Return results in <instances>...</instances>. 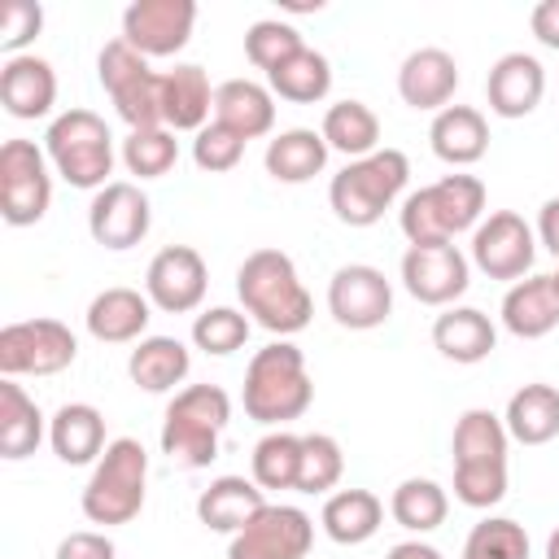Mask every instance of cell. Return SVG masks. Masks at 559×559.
Returning <instances> with one entry per match:
<instances>
[{
  "label": "cell",
  "instance_id": "obj_33",
  "mask_svg": "<svg viewBox=\"0 0 559 559\" xmlns=\"http://www.w3.org/2000/svg\"><path fill=\"white\" fill-rule=\"evenodd\" d=\"M328 140L314 127H288L275 140H266V175L280 183H306L328 166Z\"/></svg>",
  "mask_w": 559,
  "mask_h": 559
},
{
  "label": "cell",
  "instance_id": "obj_37",
  "mask_svg": "<svg viewBox=\"0 0 559 559\" xmlns=\"http://www.w3.org/2000/svg\"><path fill=\"white\" fill-rule=\"evenodd\" d=\"M389 515H393L406 533H432V528L445 524L450 498H445V489H441L437 480H428V476H406V480L393 489V498H389Z\"/></svg>",
  "mask_w": 559,
  "mask_h": 559
},
{
  "label": "cell",
  "instance_id": "obj_24",
  "mask_svg": "<svg viewBox=\"0 0 559 559\" xmlns=\"http://www.w3.org/2000/svg\"><path fill=\"white\" fill-rule=\"evenodd\" d=\"M214 122L231 127L240 140H262L275 127V96L266 83L227 79L214 87Z\"/></svg>",
  "mask_w": 559,
  "mask_h": 559
},
{
  "label": "cell",
  "instance_id": "obj_19",
  "mask_svg": "<svg viewBox=\"0 0 559 559\" xmlns=\"http://www.w3.org/2000/svg\"><path fill=\"white\" fill-rule=\"evenodd\" d=\"M0 105L9 118H44L57 105V70L52 61L22 52V57H4L0 66Z\"/></svg>",
  "mask_w": 559,
  "mask_h": 559
},
{
  "label": "cell",
  "instance_id": "obj_50",
  "mask_svg": "<svg viewBox=\"0 0 559 559\" xmlns=\"http://www.w3.org/2000/svg\"><path fill=\"white\" fill-rule=\"evenodd\" d=\"M384 559H441V550L415 537V542H397V546H389V555H384Z\"/></svg>",
  "mask_w": 559,
  "mask_h": 559
},
{
  "label": "cell",
  "instance_id": "obj_35",
  "mask_svg": "<svg viewBox=\"0 0 559 559\" xmlns=\"http://www.w3.org/2000/svg\"><path fill=\"white\" fill-rule=\"evenodd\" d=\"M319 135L328 140V148L358 162V157H371L380 148V118L362 100H336V105H328Z\"/></svg>",
  "mask_w": 559,
  "mask_h": 559
},
{
  "label": "cell",
  "instance_id": "obj_17",
  "mask_svg": "<svg viewBox=\"0 0 559 559\" xmlns=\"http://www.w3.org/2000/svg\"><path fill=\"white\" fill-rule=\"evenodd\" d=\"M197 26L192 0H135L122 9V39L140 57H175Z\"/></svg>",
  "mask_w": 559,
  "mask_h": 559
},
{
  "label": "cell",
  "instance_id": "obj_16",
  "mask_svg": "<svg viewBox=\"0 0 559 559\" xmlns=\"http://www.w3.org/2000/svg\"><path fill=\"white\" fill-rule=\"evenodd\" d=\"M210 288V271L205 258L192 245H166L153 253L148 271H144V297L166 310V314H188L205 301Z\"/></svg>",
  "mask_w": 559,
  "mask_h": 559
},
{
  "label": "cell",
  "instance_id": "obj_15",
  "mask_svg": "<svg viewBox=\"0 0 559 559\" xmlns=\"http://www.w3.org/2000/svg\"><path fill=\"white\" fill-rule=\"evenodd\" d=\"M153 227V205L148 197L140 192V183H127V179H114L105 183L100 192H92V205H87V231L100 249H131L148 236Z\"/></svg>",
  "mask_w": 559,
  "mask_h": 559
},
{
  "label": "cell",
  "instance_id": "obj_20",
  "mask_svg": "<svg viewBox=\"0 0 559 559\" xmlns=\"http://www.w3.org/2000/svg\"><path fill=\"white\" fill-rule=\"evenodd\" d=\"M459 92V61L445 48H415L397 70V96L411 109L441 114Z\"/></svg>",
  "mask_w": 559,
  "mask_h": 559
},
{
  "label": "cell",
  "instance_id": "obj_51",
  "mask_svg": "<svg viewBox=\"0 0 559 559\" xmlns=\"http://www.w3.org/2000/svg\"><path fill=\"white\" fill-rule=\"evenodd\" d=\"M546 559H559V528L546 537Z\"/></svg>",
  "mask_w": 559,
  "mask_h": 559
},
{
  "label": "cell",
  "instance_id": "obj_6",
  "mask_svg": "<svg viewBox=\"0 0 559 559\" xmlns=\"http://www.w3.org/2000/svg\"><path fill=\"white\" fill-rule=\"evenodd\" d=\"M44 153L52 162V170L70 183V188H92L100 192L114 170V135L105 127L100 114L92 109H66L48 122L44 135Z\"/></svg>",
  "mask_w": 559,
  "mask_h": 559
},
{
  "label": "cell",
  "instance_id": "obj_39",
  "mask_svg": "<svg viewBox=\"0 0 559 559\" xmlns=\"http://www.w3.org/2000/svg\"><path fill=\"white\" fill-rule=\"evenodd\" d=\"M179 162V140L170 127H144V131H127L122 140V166L140 179H162L170 166Z\"/></svg>",
  "mask_w": 559,
  "mask_h": 559
},
{
  "label": "cell",
  "instance_id": "obj_4",
  "mask_svg": "<svg viewBox=\"0 0 559 559\" xmlns=\"http://www.w3.org/2000/svg\"><path fill=\"white\" fill-rule=\"evenodd\" d=\"M480 214H485V183L476 175H445L411 192L397 210V223L411 245H454L459 231H476Z\"/></svg>",
  "mask_w": 559,
  "mask_h": 559
},
{
  "label": "cell",
  "instance_id": "obj_49",
  "mask_svg": "<svg viewBox=\"0 0 559 559\" xmlns=\"http://www.w3.org/2000/svg\"><path fill=\"white\" fill-rule=\"evenodd\" d=\"M537 245H546L559 258V197H550L537 214Z\"/></svg>",
  "mask_w": 559,
  "mask_h": 559
},
{
  "label": "cell",
  "instance_id": "obj_25",
  "mask_svg": "<svg viewBox=\"0 0 559 559\" xmlns=\"http://www.w3.org/2000/svg\"><path fill=\"white\" fill-rule=\"evenodd\" d=\"M432 345L441 358L472 367V362H485L493 354L498 328L476 306H445V314H437V323H432Z\"/></svg>",
  "mask_w": 559,
  "mask_h": 559
},
{
  "label": "cell",
  "instance_id": "obj_28",
  "mask_svg": "<svg viewBox=\"0 0 559 559\" xmlns=\"http://www.w3.org/2000/svg\"><path fill=\"white\" fill-rule=\"evenodd\" d=\"M428 140H432V153L445 166H472L489 148V122L472 105H445L441 114H432Z\"/></svg>",
  "mask_w": 559,
  "mask_h": 559
},
{
  "label": "cell",
  "instance_id": "obj_11",
  "mask_svg": "<svg viewBox=\"0 0 559 559\" xmlns=\"http://www.w3.org/2000/svg\"><path fill=\"white\" fill-rule=\"evenodd\" d=\"M314 542V520L301 507L266 502L227 542V559H306Z\"/></svg>",
  "mask_w": 559,
  "mask_h": 559
},
{
  "label": "cell",
  "instance_id": "obj_22",
  "mask_svg": "<svg viewBox=\"0 0 559 559\" xmlns=\"http://www.w3.org/2000/svg\"><path fill=\"white\" fill-rule=\"evenodd\" d=\"M502 328L520 341H537L559 328V293L550 275H524L502 297Z\"/></svg>",
  "mask_w": 559,
  "mask_h": 559
},
{
  "label": "cell",
  "instance_id": "obj_41",
  "mask_svg": "<svg viewBox=\"0 0 559 559\" xmlns=\"http://www.w3.org/2000/svg\"><path fill=\"white\" fill-rule=\"evenodd\" d=\"M249 341V314L245 310H231V306H210L192 319V345L214 354V358H227L236 354L240 345Z\"/></svg>",
  "mask_w": 559,
  "mask_h": 559
},
{
  "label": "cell",
  "instance_id": "obj_52",
  "mask_svg": "<svg viewBox=\"0 0 559 559\" xmlns=\"http://www.w3.org/2000/svg\"><path fill=\"white\" fill-rule=\"evenodd\" d=\"M550 280H555V293H559V271H555V275H550Z\"/></svg>",
  "mask_w": 559,
  "mask_h": 559
},
{
  "label": "cell",
  "instance_id": "obj_45",
  "mask_svg": "<svg viewBox=\"0 0 559 559\" xmlns=\"http://www.w3.org/2000/svg\"><path fill=\"white\" fill-rule=\"evenodd\" d=\"M454 498L476 511L498 507L507 498V467H454Z\"/></svg>",
  "mask_w": 559,
  "mask_h": 559
},
{
  "label": "cell",
  "instance_id": "obj_32",
  "mask_svg": "<svg viewBox=\"0 0 559 559\" xmlns=\"http://www.w3.org/2000/svg\"><path fill=\"white\" fill-rule=\"evenodd\" d=\"M502 424H507V437L520 441V445H546V441H555L559 437V389L555 384H542V380L515 389L511 402H507Z\"/></svg>",
  "mask_w": 559,
  "mask_h": 559
},
{
  "label": "cell",
  "instance_id": "obj_23",
  "mask_svg": "<svg viewBox=\"0 0 559 559\" xmlns=\"http://www.w3.org/2000/svg\"><path fill=\"white\" fill-rule=\"evenodd\" d=\"M214 114V87L201 66L183 61L162 74V127L170 131H201Z\"/></svg>",
  "mask_w": 559,
  "mask_h": 559
},
{
  "label": "cell",
  "instance_id": "obj_48",
  "mask_svg": "<svg viewBox=\"0 0 559 559\" xmlns=\"http://www.w3.org/2000/svg\"><path fill=\"white\" fill-rule=\"evenodd\" d=\"M528 26H533L537 44H546V48L559 52V0H542V4H533Z\"/></svg>",
  "mask_w": 559,
  "mask_h": 559
},
{
  "label": "cell",
  "instance_id": "obj_18",
  "mask_svg": "<svg viewBox=\"0 0 559 559\" xmlns=\"http://www.w3.org/2000/svg\"><path fill=\"white\" fill-rule=\"evenodd\" d=\"M542 92H546V70H542V61L533 52H502L489 66V79H485L489 114L528 118L542 105Z\"/></svg>",
  "mask_w": 559,
  "mask_h": 559
},
{
  "label": "cell",
  "instance_id": "obj_12",
  "mask_svg": "<svg viewBox=\"0 0 559 559\" xmlns=\"http://www.w3.org/2000/svg\"><path fill=\"white\" fill-rule=\"evenodd\" d=\"M537 258V231L515 210H493L472 231V266L489 280H524Z\"/></svg>",
  "mask_w": 559,
  "mask_h": 559
},
{
  "label": "cell",
  "instance_id": "obj_7",
  "mask_svg": "<svg viewBox=\"0 0 559 559\" xmlns=\"http://www.w3.org/2000/svg\"><path fill=\"white\" fill-rule=\"evenodd\" d=\"M148 454L135 437H114L83 485V515L92 524H131L144 507Z\"/></svg>",
  "mask_w": 559,
  "mask_h": 559
},
{
  "label": "cell",
  "instance_id": "obj_14",
  "mask_svg": "<svg viewBox=\"0 0 559 559\" xmlns=\"http://www.w3.org/2000/svg\"><path fill=\"white\" fill-rule=\"evenodd\" d=\"M328 310L349 332H371L393 314V284L380 266L349 262L328 280Z\"/></svg>",
  "mask_w": 559,
  "mask_h": 559
},
{
  "label": "cell",
  "instance_id": "obj_46",
  "mask_svg": "<svg viewBox=\"0 0 559 559\" xmlns=\"http://www.w3.org/2000/svg\"><path fill=\"white\" fill-rule=\"evenodd\" d=\"M44 31V4L39 0H9L0 17V48L9 57H22V48Z\"/></svg>",
  "mask_w": 559,
  "mask_h": 559
},
{
  "label": "cell",
  "instance_id": "obj_31",
  "mask_svg": "<svg viewBox=\"0 0 559 559\" xmlns=\"http://www.w3.org/2000/svg\"><path fill=\"white\" fill-rule=\"evenodd\" d=\"M319 524L336 546H362V542H371L380 533L384 502L371 489H336V493H328Z\"/></svg>",
  "mask_w": 559,
  "mask_h": 559
},
{
  "label": "cell",
  "instance_id": "obj_26",
  "mask_svg": "<svg viewBox=\"0 0 559 559\" xmlns=\"http://www.w3.org/2000/svg\"><path fill=\"white\" fill-rule=\"evenodd\" d=\"M48 445L61 463L83 467L96 463L105 454V415L92 402H66L52 419H48Z\"/></svg>",
  "mask_w": 559,
  "mask_h": 559
},
{
  "label": "cell",
  "instance_id": "obj_29",
  "mask_svg": "<svg viewBox=\"0 0 559 559\" xmlns=\"http://www.w3.org/2000/svg\"><path fill=\"white\" fill-rule=\"evenodd\" d=\"M188 367H192V354L179 336H144L127 358V376L144 393H170L175 384L188 380Z\"/></svg>",
  "mask_w": 559,
  "mask_h": 559
},
{
  "label": "cell",
  "instance_id": "obj_9",
  "mask_svg": "<svg viewBox=\"0 0 559 559\" xmlns=\"http://www.w3.org/2000/svg\"><path fill=\"white\" fill-rule=\"evenodd\" d=\"M52 205V170L48 153L35 140L0 144V218L9 227H31Z\"/></svg>",
  "mask_w": 559,
  "mask_h": 559
},
{
  "label": "cell",
  "instance_id": "obj_27",
  "mask_svg": "<svg viewBox=\"0 0 559 559\" xmlns=\"http://www.w3.org/2000/svg\"><path fill=\"white\" fill-rule=\"evenodd\" d=\"M262 507L266 498L258 480H245V476H218L197 493V520L210 533H240Z\"/></svg>",
  "mask_w": 559,
  "mask_h": 559
},
{
  "label": "cell",
  "instance_id": "obj_47",
  "mask_svg": "<svg viewBox=\"0 0 559 559\" xmlns=\"http://www.w3.org/2000/svg\"><path fill=\"white\" fill-rule=\"evenodd\" d=\"M114 542L105 533H92V528H79L70 537L57 542V559H114Z\"/></svg>",
  "mask_w": 559,
  "mask_h": 559
},
{
  "label": "cell",
  "instance_id": "obj_42",
  "mask_svg": "<svg viewBox=\"0 0 559 559\" xmlns=\"http://www.w3.org/2000/svg\"><path fill=\"white\" fill-rule=\"evenodd\" d=\"M463 559H528V533L520 520L489 515L467 533Z\"/></svg>",
  "mask_w": 559,
  "mask_h": 559
},
{
  "label": "cell",
  "instance_id": "obj_34",
  "mask_svg": "<svg viewBox=\"0 0 559 559\" xmlns=\"http://www.w3.org/2000/svg\"><path fill=\"white\" fill-rule=\"evenodd\" d=\"M44 441V411L17 380H0V454L9 463L31 459Z\"/></svg>",
  "mask_w": 559,
  "mask_h": 559
},
{
  "label": "cell",
  "instance_id": "obj_38",
  "mask_svg": "<svg viewBox=\"0 0 559 559\" xmlns=\"http://www.w3.org/2000/svg\"><path fill=\"white\" fill-rule=\"evenodd\" d=\"M253 480L258 489H297V472H301V437L297 432H266L258 445H253Z\"/></svg>",
  "mask_w": 559,
  "mask_h": 559
},
{
  "label": "cell",
  "instance_id": "obj_30",
  "mask_svg": "<svg viewBox=\"0 0 559 559\" xmlns=\"http://www.w3.org/2000/svg\"><path fill=\"white\" fill-rule=\"evenodd\" d=\"M507 424L502 415L485 411V406H472L459 415L454 424V437H450V450H454V467H507Z\"/></svg>",
  "mask_w": 559,
  "mask_h": 559
},
{
  "label": "cell",
  "instance_id": "obj_5",
  "mask_svg": "<svg viewBox=\"0 0 559 559\" xmlns=\"http://www.w3.org/2000/svg\"><path fill=\"white\" fill-rule=\"evenodd\" d=\"M406 179H411V162L402 148H376L371 157L345 162V170L332 175L328 183L332 214L345 227H376L384 210L406 192Z\"/></svg>",
  "mask_w": 559,
  "mask_h": 559
},
{
  "label": "cell",
  "instance_id": "obj_21",
  "mask_svg": "<svg viewBox=\"0 0 559 559\" xmlns=\"http://www.w3.org/2000/svg\"><path fill=\"white\" fill-rule=\"evenodd\" d=\"M148 319H153V301H148L144 293H135V288H122V284L96 293V297L87 301V314H83L87 332H92L100 345L144 341Z\"/></svg>",
  "mask_w": 559,
  "mask_h": 559
},
{
  "label": "cell",
  "instance_id": "obj_2",
  "mask_svg": "<svg viewBox=\"0 0 559 559\" xmlns=\"http://www.w3.org/2000/svg\"><path fill=\"white\" fill-rule=\"evenodd\" d=\"M240 402H245V415L258 419V424H266V428H280L288 419H301L310 411V402H314L306 354L293 341L262 345L249 358V367H245Z\"/></svg>",
  "mask_w": 559,
  "mask_h": 559
},
{
  "label": "cell",
  "instance_id": "obj_13",
  "mask_svg": "<svg viewBox=\"0 0 559 559\" xmlns=\"http://www.w3.org/2000/svg\"><path fill=\"white\" fill-rule=\"evenodd\" d=\"M472 284V258L459 245H411L402 253V288L419 306H454Z\"/></svg>",
  "mask_w": 559,
  "mask_h": 559
},
{
  "label": "cell",
  "instance_id": "obj_43",
  "mask_svg": "<svg viewBox=\"0 0 559 559\" xmlns=\"http://www.w3.org/2000/svg\"><path fill=\"white\" fill-rule=\"evenodd\" d=\"M306 44H301V31L297 26H288V22H280V17H262V22H253L249 31H245V57L258 66V70H275V66H284L288 57H297Z\"/></svg>",
  "mask_w": 559,
  "mask_h": 559
},
{
  "label": "cell",
  "instance_id": "obj_44",
  "mask_svg": "<svg viewBox=\"0 0 559 559\" xmlns=\"http://www.w3.org/2000/svg\"><path fill=\"white\" fill-rule=\"evenodd\" d=\"M245 144H249V140H240L231 127H223V122L210 118V122L197 131V140H192V162H197L201 170H210V175H223V170H236V166H240Z\"/></svg>",
  "mask_w": 559,
  "mask_h": 559
},
{
  "label": "cell",
  "instance_id": "obj_1",
  "mask_svg": "<svg viewBox=\"0 0 559 559\" xmlns=\"http://www.w3.org/2000/svg\"><path fill=\"white\" fill-rule=\"evenodd\" d=\"M236 297L245 314H253V323L275 332L280 341L301 332L314 314V301L284 249H253L236 266Z\"/></svg>",
  "mask_w": 559,
  "mask_h": 559
},
{
  "label": "cell",
  "instance_id": "obj_36",
  "mask_svg": "<svg viewBox=\"0 0 559 559\" xmlns=\"http://www.w3.org/2000/svg\"><path fill=\"white\" fill-rule=\"evenodd\" d=\"M266 87H271V96L288 100V105H314L332 92V61L314 48H301L297 57H288L284 66H275L266 74Z\"/></svg>",
  "mask_w": 559,
  "mask_h": 559
},
{
  "label": "cell",
  "instance_id": "obj_10",
  "mask_svg": "<svg viewBox=\"0 0 559 559\" xmlns=\"http://www.w3.org/2000/svg\"><path fill=\"white\" fill-rule=\"evenodd\" d=\"M79 358V341L61 319H17L0 328V371L17 376H57Z\"/></svg>",
  "mask_w": 559,
  "mask_h": 559
},
{
  "label": "cell",
  "instance_id": "obj_40",
  "mask_svg": "<svg viewBox=\"0 0 559 559\" xmlns=\"http://www.w3.org/2000/svg\"><path fill=\"white\" fill-rule=\"evenodd\" d=\"M345 476V454L341 441L328 432H306L301 437V472H297V493H328Z\"/></svg>",
  "mask_w": 559,
  "mask_h": 559
},
{
  "label": "cell",
  "instance_id": "obj_8",
  "mask_svg": "<svg viewBox=\"0 0 559 559\" xmlns=\"http://www.w3.org/2000/svg\"><path fill=\"white\" fill-rule=\"evenodd\" d=\"M96 79L131 131L162 127V74L148 70V57H140L122 35L100 48Z\"/></svg>",
  "mask_w": 559,
  "mask_h": 559
},
{
  "label": "cell",
  "instance_id": "obj_3",
  "mask_svg": "<svg viewBox=\"0 0 559 559\" xmlns=\"http://www.w3.org/2000/svg\"><path fill=\"white\" fill-rule=\"evenodd\" d=\"M231 424V397L218 384H188L162 415V454L188 472L218 459V437Z\"/></svg>",
  "mask_w": 559,
  "mask_h": 559
}]
</instances>
